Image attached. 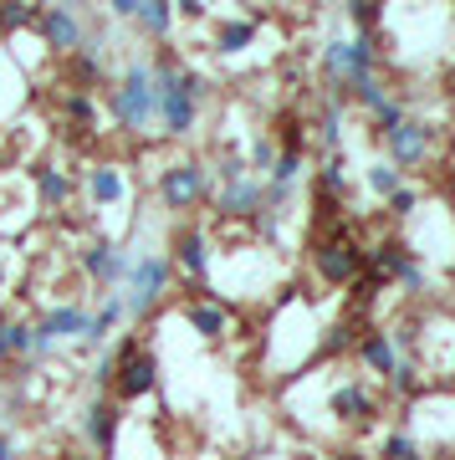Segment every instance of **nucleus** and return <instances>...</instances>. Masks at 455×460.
Segmentation results:
<instances>
[{"mask_svg": "<svg viewBox=\"0 0 455 460\" xmlns=\"http://www.w3.org/2000/svg\"><path fill=\"white\" fill-rule=\"evenodd\" d=\"M82 440H87V450L93 456H113V445H118V425H123V404L118 399H93L87 410H82Z\"/></svg>", "mask_w": 455, "mask_h": 460, "instance_id": "obj_14", "label": "nucleus"}, {"mask_svg": "<svg viewBox=\"0 0 455 460\" xmlns=\"http://www.w3.org/2000/svg\"><path fill=\"white\" fill-rule=\"evenodd\" d=\"M369 118H374V133L384 138V133H394V128H399V123L409 118V108H405V98H394V93H389V98L379 102V108H374Z\"/></svg>", "mask_w": 455, "mask_h": 460, "instance_id": "obj_31", "label": "nucleus"}, {"mask_svg": "<svg viewBox=\"0 0 455 460\" xmlns=\"http://www.w3.org/2000/svg\"><path fill=\"white\" fill-rule=\"evenodd\" d=\"M82 460H87V456H82Z\"/></svg>", "mask_w": 455, "mask_h": 460, "instance_id": "obj_40", "label": "nucleus"}, {"mask_svg": "<svg viewBox=\"0 0 455 460\" xmlns=\"http://www.w3.org/2000/svg\"><path fill=\"white\" fill-rule=\"evenodd\" d=\"M77 190H82V199H87L93 210H113V205H123V199H129V174H123V164L103 159V164H93L77 180Z\"/></svg>", "mask_w": 455, "mask_h": 460, "instance_id": "obj_15", "label": "nucleus"}, {"mask_svg": "<svg viewBox=\"0 0 455 460\" xmlns=\"http://www.w3.org/2000/svg\"><path fill=\"white\" fill-rule=\"evenodd\" d=\"M154 128L164 138H190L200 128V113L210 102L215 83L200 66L179 62L174 51H154Z\"/></svg>", "mask_w": 455, "mask_h": 460, "instance_id": "obj_1", "label": "nucleus"}, {"mask_svg": "<svg viewBox=\"0 0 455 460\" xmlns=\"http://www.w3.org/2000/svg\"><path fill=\"white\" fill-rule=\"evenodd\" d=\"M174 21H210V5H205V0H179Z\"/></svg>", "mask_w": 455, "mask_h": 460, "instance_id": "obj_36", "label": "nucleus"}, {"mask_svg": "<svg viewBox=\"0 0 455 460\" xmlns=\"http://www.w3.org/2000/svg\"><path fill=\"white\" fill-rule=\"evenodd\" d=\"M133 261H138V251H133V246H118V241H87V246L77 251L82 277L93 281V287H108V292L129 281Z\"/></svg>", "mask_w": 455, "mask_h": 460, "instance_id": "obj_9", "label": "nucleus"}, {"mask_svg": "<svg viewBox=\"0 0 455 460\" xmlns=\"http://www.w3.org/2000/svg\"><path fill=\"white\" fill-rule=\"evenodd\" d=\"M312 266H317V277H323L327 287H348V281H358V271H363V246L348 241V235H327L323 246L312 251Z\"/></svg>", "mask_w": 455, "mask_h": 460, "instance_id": "obj_13", "label": "nucleus"}, {"mask_svg": "<svg viewBox=\"0 0 455 460\" xmlns=\"http://www.w3.org/2000/svg\"><path fill=\"white\" fill-rule=\"evenodd\" d=\"M409 261H415V251L405 246V241H384V246H374L369 256H363V266H374V277H384V281H399L409 271Z\"/></svg>", "mask_w": 455, "mask_h": 460, "instance_id": "obj_24", "label": "nucleus"}, {"mask_svg": "<svg viewBox=\"0 0 455 460\" xmlns=\"http://www.w3.org/2000/svg\"><path fill=\"white\" fill-rule=\"evenodd\" d=\"M210 190H215V174L205 159H174V164L159 169V199H164V210H174V215L200 210L210 199Z\"/></svg>", "mask_w": 455, "mask_h": 460, "instance_id": "obj_5", "label": "nucleus"}, {"mask_svg": "<svg viewBox=\"0 0 455 460\" xmlns=\"http://www.w3.org/2000/svg\"><path fill=\"white\" fill-rule=\"evenodd\" d=\"M184 323H190L205 343H226L230 338V307L215 302V296H190V302H184Z\"/></svg>", "mask_w": 455, "mask_h": 460, "instance_id": "obj_18", "label": "nucleus"}, {"mask_svg": "<svg viewBox=\"0 0 455 460\" xmlns=\"http://www.w3.org/2000/svg\"><path fill=\"white\" fill-rule=\"evenodd\" d=\"M277 138H256V144H251V154H245V169H251V174H256V180H266V174H272V164H277Z\"/></svg>", "mask_w": 455, "mask_h": 460, "instance_id": "obj_32", "label": "nucleus"}, {"mask_svg": "<svg viewBox=\"0 0 455 460\" xmlns=\"http://www.w3.org/2000/svg\"><path fill=\"white\" fill-rule=\"evenodd\" d=\"M0 460H16V440H11L5 429H0Z\"/></svg>", "mask_w": 455, "mask_h": 460, "instance_id": "obj_37", "label": "nucleus"}, {"mask_svg": "<svg viewBox=\"0 0 455 460\" xmlns=\"http://www.w3.org/2000/svg\"><path fill=\"white\" fill-rule=\"evenodd\" d=\"M5 287H11V271H5V266H0V292H5Z\"/></svg>", "mask_w": 455, "mask_h": 460, "instance_id": "obj_38", "label": "nucleus"}, {"mask_svg": "<svg viewBox=\"0 0 455 460\" xmlns=\"http://www.w3.org/2000/svg\"><path fill=\"white\" fill-rule=\"evenodd\" d=\"M62 113H67V128H77L82 138H87V133H98V123H103L98 98H93V93H82V87H72V93L62 98Z\"/></svg>", "mask_w": 455, "mask_h": 460, "instance_id": "obj_23", "label": "nucleus"}, {"mask_svg": "<svg viewBox=\"0 0 455 460\" xmlns=\"http://www.w3.org/2000/svg\"><path fill=\"white\" fill-rule=\"evenodd\" d=\"M133 26H138V36H148V41H169L174 36V5L169 0H138V16H133Z\"/></svg>", "mask_w": 455, "mask_h": 460, "instance_id": "obj_22", "label": "nucleus"}, {"mask_svg": "<svg viewBox=\"0 0 455 460\" xmlns=\"http://www.w3.org/2000/svg\"><path fill=\"white\" fill-rule=\"evenodd\" d=\"M31 332L36 338H47V343H87V332H93V307L87 302H51L41 313L31 317Z\"/></svg>", "mask_w": 455, "mask_h": 460, "instance_id": "obj_10", "label": "nucleus"}, {"mask_svg": "<svg viewBox=\"0 0 455 460\" xmlns=\"http://www.w3.org/2000/svg\"><path fill=\"white\" fill-rule=\"evenodd\" d=\"M36 11H41V5H31V0H5V5H0V36H16V31H26V26H36Z\"/></svg>", "mask_w": 455, "mask_h": 460, "instance_id": "obj_30", "label": "nucleus"}, {"mask_svg": "<svg viewBox=\"0 0 455 460\" xmlns=\"http://www.w3.org/2000/svg\"><path fill=\"white\" fill-rule=\"evenodd\" d=\"M31 358V323L16 313H0V368Z\"/></svg>", "mask_w": 455, "mask_h": 460, "instance_id": "obj_21", "label": "nucleus"}, {"mask_svg": "<svg viewBox=\"0 0 455 460\" xmlns=\"http://www.w3.org/2000/svg\"><path fill=\"white\" fill-rule=\"evenodd\" d=\"M343 108H348L343 98H327L323 113H317V144L327 154H343Z\"/></svg>", "mask_w": 455, "mask_h": 460, "instance_id": "obj_26", "label": "nucleus"}, {"mask_svg": "<svg viewBox=\"0 0 455 460\" xmlns=\"http://www.w3.org/2000/svg\"><path fill=\"white\" fill-rule=\"evenodd\" d=\"M317 190H323V199L348 195V159H343V154H327L323 159V169H317Z\"/></svg>", "mask_w": 455, "mask_h": 460, "instance_id": "obj_27", "label": "nucleus"}, {"mask_svg": "<svg viewBox=\"0 0 455 460\" xmlns=\"http://www.w3.org/2000/svg\"><path fill=\"white\" fill-rule=\"evenodd\" d=\"M327 410L338 414V425H374V414H379V399L358 384V378H343L338 389L327 394Z\"/></svg>", "mask_w": 455, "mask_h": 460, "instance_id": "obj_16", "label": "nucleus"}, {"mask_svg": "<svg viewBox=\"0 0 455 460\" xmlns=\"http://www.w3.org/2000/svg\"><path fill=\"white\" fill-rule=\"evenodd\" d=\"M256 36H261V16H220L215 21L210 47L220 51V57H241L245 47H256Z\"/></svg>", "mask_w": 455, "mask_h": 460, "instance_id": "obj_19", "label": "nucleus"}, {"mask_svg": "<svg viewBox=\"0 0 455 460\" xmlns=\"http://www.w3.org/2000/svg\"><path fill=\"white\" fill-rule=\"evenodd\" d=\"M358 358H363V368H369L374 378H384V384H389L394 368H399V348H394L389 328L363 332V338H358Z\"/></svg>", "mask_w": 455, "mask_h": 460, "instance_id": "obj_20", "label": "nucleus"}, {"mask_svg": "<svg viewBox=\"0 0 455 460\" xmlns=\"http://www.w3.org/2000/svg\"><path fill=\"white\" fill-rule=\"evenodd\" d=\"M129 317V307H123V292H108L93 307V332H87V343H103V338H113V328Z\"/></svg>", "mask_w": 455, "mask_h": 460, "instance_id": "obj_25", "label": "nucleus"}, {"mask_svg": "<svg viewBox=\"0 0 455 460\" xmlns=\"http://www.w3.org/2000/svg\"><path fill=\"white\" fill-rule=\"evenodd\" d=\"M323 77L333 87V98H343L348 87L379 77V36H358V31L327 36L323 41Z\"/></svg>", "mask_w": 455, "mask_h": 460, "instance_id": "obj_3", "label": "nucleus"}, {"mask_svg": "<svg viewBox=\"0 0 455 460\" xmlns=\"http://www.w3.org/2000/svg\"><path fill=\"white\" fill-rule=\"evenodd\" d=\"M363 184H369V195H374V199H389L394 190L405 184V174H399V169H394L389 159H374V164L363 169Z\"/></svg>", "mask_w": 455, "mask_h": 460, "instance_id": "obj_28", "label": "nucleus"}, {"mask_svg": "<svg viewBox=\"0 0 455 460\" xmlns=\"http://www.w3.org/2000/svg\"><path fill=\"white\" fill-rule=\"evenodd\" d=\"M384 210H389V220H409V215L420 210V190H415V184L405 180L389 199H384Z\"/></svg>", "mask_w": 455, "mask_h": 460, "instance_id": "obj_33", "label": "nucleus"}, {"mask_svg": "<svg viewBox=\"0 0 455 460\" xmlns=\"http://www.w3.org/2000/svg\"><path fill=\"white\" fill-rule=\"evenodd\" d=\"M87 26H93V21L82 16L77 5H41L31 31L41 36V47L47 51H57V57H77L82 41H87Z\"/></svg>", "mask_w": 455, "mask_h": 460, "instance_id": "obj_8", "label": "nucleus"}, {"mask_svg": "<svg viewBox=\"0 0 455 460\" xmlns=\"http://www.w3.org/2000/svg\"><path fill=\"white\" fill-rule=\"evenodd\" d=\"M174 287V261H169V251H138V261H133L129 281H123V307H129L133 323H144L164 307V296Z\"/></svg>", "mask_w": 455, "mask_h": 460, "instance_id": "obj_4", "label": "nucleus"}, {"mask_svg": "<svg viewBox=\"0 0 455 460\" xmlns=\"http://www.w3.org/2000/svg\"><path fill=\"white\" fill-rule=\"evenodd\" d=\"M343 16H348V26H353L358 36H379V26H384V5H374V0H353V5H343Z\"/></svg>", "mask_w": 455, "mask_h": 460, "instance_id": "obj_29", "label": "nucleus"}, {"mask_svg": "<svg viewBox=\"0 0 455 460\" xmlns=\"http://www.w3.org/2000/svg\"><path fill=\"white\" fill-rule=\"evenodd\" d=\"M113 374H118V353L108 348L98 358V368H93V384H98V389H113Z\"/></svg>", "mask_w": 455, "mask_h": 460, "instance_id": "obj_34", "label": "nucleus"}, {"mask_svg": "<svg viewBox=\"0 0 455 460\" xmlns=\"http://www.w3.org/2000/svg\"><path fill=\"white\" fill-rule=\"evenodd\" d=\"M169 261H174V271H184V281H190V292L195 296H210V261H215V251H210V235L200 226H184L174 235V251H169Z\"/></svg>", "mask_w": 455, "mask_h": 460, "instance_id": "obj_12", "label": "nucleus"}, {"mask_svg": "<svg viewBox=\"0 0 455 460\" xmlns=\"http://www.w3.org/2000/svg\"><path fill=\"white\" fill-rule=\"evenodd\" d=\"M113 353H118V374H113V399L118 404H138V399H148L154 389H159V358H154L148 348H138L133 338H123Z\"/></svg>", "mask_w": 455, "mask_h": 460, "instance_id": "obj_7", "label": "nucleus"}, {"mask_svg": "<svg viewBox=\"0 0 455 460\" xmlns=\"http://www.w3.org/2000/svg\"><path fill=\"white\" fill-rule=\"evenodd\" d=\"M266 210V180H256L245 159H226L220 164V190H215V215L226 220H261Z\"/></svg>", "mask_w": 455, "mask_h": 460, "instance_id": "obj_6", "label": "nucleus"}, {"mask_svg": "<svg viewBox=\"0 0 455 460\" xmlns=\"http://www.w3.org/2000/svg\"><path fill=\"white\" fill-rule=\"evenodd\" d=\"M108 113H113V128L123 133V138L154 133V62H148V57H129V62L113 72Z\"/></svg>", "mask_w": 455, "mask_h": 460, "instance_id": "obj_2", "label": "nucleus"}, {"mask_svg": "<svg viewBox=\"0 0 455 460\" xmlns=\"http://www.w3.org/2000/svg\"><path fill=\"white\" fill-rule=\"evenodd\" d=\"M451 138H455V123H451Z\"/></svg>", "mask_w": 455, "mask_h": 460, "instance_id": "obj_39", "label": "nucleus"}, {"mask_svg": "<svg viewBox=\"0 0 455 460\" xmlns=\"http://www.w3.org/2000/svg\"><path fill=\"white\" fill-rule=\"evenodd\" d=\"M435 123H424V118H405L394 133H384V159H389L399 174H409V169H420L430 154H435Z\"/></svg>", "mask_w": 455, "mask_h": 460, "instance_id": "obj_11", "label": "nucleus"}, {"mask_svg": "<svg viewBox=\"0 0 455 460\" xmlns=\"http://www.w3.org/2000/svg\"><path fill=\"white\" fill-rule=\"evenodd\" d=\"M399 287H405L409 296H424V287H430V277H424V266H420V261H409V271L399 277Z\"/></svg>", "mask_w": 455, "mask_h": 460, "instance_id": "obj_35", "label": "nucleus"}, {"mask_svg": "<svg viewBox=\"0 0 455 460\" xmlns=\"http://www.w3.org/2000/svg\"><path fill=\"white\" fill-rule=\"evenodd\" d=\"M31 184H36V205H41V210H67L72 195H77V180H72L62 164H51V159H41V164L31 169Z\"/></svg>", "mask_w": 455, "mask_h": 460, "instance_id": "obj_17", "label": "nucleus"}]
</instances>
